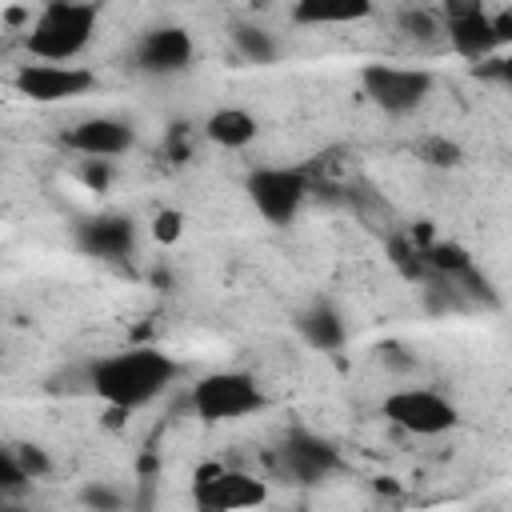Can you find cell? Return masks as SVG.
<instances>
[{
  "instance_id": "cell-21",
  "label": "cell",
  "mask_w": 512,
  "mask_h": 512,
  "mask_svg": "<svg viewBox=\"0 0 512 512\" xmlns=\"http://www.w3.org/2000/svg\"><path fill=\"white\" fill-rule=\"evenodd\" d=\"M12 452H16V460L24 464V472L32 476V484H36V480H48V476H52V468H56L44 444H32V440H20V444H12Z\"/></svg>"
},
{
  "instance_id": "cell-5",
  "label": "cell",
  "mask_w": 512,
  "mask_h": 512,
  "mask_svg": "<svg viewBox=\"0 0 512 512\" xmlns=\"http://www.w3.org/2000/svg\"><path fill=\"white\" fill-rule=\"evenodd\" d=\"M380 416L408 432V436H448L456 424H460V408L436 392V388H424V384H404V388H392L384 400H380Z\"/></svg>"
},
{
  "instance_id": "cell-24",
  "label": "cell",
  "mask_w": 512,
  "mask_h": 512,
  "mask_svg": "<svg viewBox=\"0 0 512 512\" xmlns=\"http://www.w3.org/2000/svg\"><path fill=\"white\" fill-rule=\"evenodd\" d=\"M152 232H156V240L172 244V240L184 232V216H180V212H172V208H164V212H156V220H152Z\"/></svg>"
},
{
  "instance_id": "cell-25",
  "label": "cell",
  "mask_w": 512,
  "mask_h": 512,
  "mask_svg": "<svg viewBox=\"0 0 512 512\" xmlns=\"http://www.w3.org/2000/svg\"><path fill=\"white\" fill-rule=\"evenodd\" d=\"M80 180L88 184V188H104L108 180H112V164L108 160H84V168H80Z\"/></svg>"
},
{
  "instance_id": "cell-14",
  "label": "cell",
  "mask_w": 512,
  "mask_h": 512,
  "mask_svg": "<svg viewBox=\"0 0 512 512\" xmlns=\"http://www.w3.org/2000/svg\"><path fill=\"white\" fill-rule=\"evenodd\" d=\"M292 328H296V336L312 352H324V356H336L348 344V320H344V312L332 300H320V296L308 300L304 308H296Z\"/></svg>"
},
{
  "instance_id": "cell-16",
  "label": "cell",
  "mask_w": 512,
  "mask_h": 512,
  "mask_svg": "<svg viewBox=\"0 0 512 512\" xmlns=\"http://www.w3.org/2000/svg\"><path fill=\"white\" fill-rule=\"evenodd\" d=\"M292 24H308V28H332V24H356L372 16L368 0H300L292 4Z\"/></svg>"
},
{
  "instance_id": "cell-6",
  "label": "cell",
  "mask_w": 512,
  "mask_h": 512,
  "mask_svg": "<svg viewBox=\"0 0 512 512\" xmlns=\"http://www.w3.org/2000/svg\"><path fill=\"white\" fill-rule=\"evenodd\" d=\"M436 76L416 64H384L372 60L360 68V92L388 116H412L432 96Z\"/></svg>"
},
{
  "instance_id": "cell-18",
  "label": "cell",
  "mask_w": 512,
  "mask_h": 512,
  "mask_svg": "<svg viewBox=\"0 0 512 512\" xmlns=\"http://www.w3.org/2000/svg\"><path fill=\"white\" fill-rule=\"evenodd\" d=\"M80 504L84 512H128V492L112 480H88L80 488Z\"/></svg>"
},
{
  "instance_id": "cell-20",
  "label": "cell",
  "mask_w": 512,
  "mask_h": 512,
  "mask_svg": "<svg viewBox=\"0 0 512 512\" xmlns=\"http://www.w3.org/2000/svg\"><path fill=\"white\" fill-rule=\"evenodd\" d=\"M32 488V476L24 472V464L16 460V452H12V444L0 452V496L4 500H16L20 492H28Z\"/></svg>"
},
{
  "instance_id": "cell-7",
  "label": "cell",
  "mask_w": 512,
  "mask_h": 512,
  "mask_svg": "<svg viewBox=\"0 0 512 512\" xmlns=\"http://www.w3.org/2000/svg\"><path fill=\"white\" fill-rule=\"evenodd\" d=\"M268 500V484L244 468L204 464L192 480V508L196 512H248Z\"/></svg>"
},
{
  "instance_id": "cell-4",
  "label": "cell",
  "mask_w": 512,
  "mask_h": 512,
  "mask_svg": "<svg viewBox=\"0 0 512 512\" xmlns=\"http://www.w3.org/2000/svg\"><path fill=\"white\" fill-rule=\"evenodd\" d=\"M244 196L256 208V216L272 228H288L300 208L312 196V176L308 168H288V164H256L244 176Z\"/></svg>"
},
{
  "instance_id": "cell-8",
  "label": "cell",
  "mask_w": 512,
  "mask_h": 512,
  "mask_svg": "<svg viewBox=\"0 0 512 512\" xmlns=\"http://www.w3.org/2000/svg\"><path fill=\"white\" fill-rule=\"evenodd\" d=\"M276 468L284 480L308 488V484H324L328 476H336L344 468V456L328 436L308 432V428H292L276 448Z\"/></svg>"
},
{
  "instance_id": "cell-11",
  "label": "cell",
  "mask_w": 512,
  "mask_h": 512,
  "mask_svg": "<svg viewBox=\"0 0 512 512\" xmlns=\"http://www.w3.org/2000/svg\"><path fill=\"white\" fill-rule=\"evenodd\" d=\"M12 88L20 96H28L32 104H64V100H76V96L92 92L96 88V72H88L80 64H40V60H28V64L16 68Z\"/></svg>"
},
{
  "instance_id": "cell-19",
  "label": "cell",
  "mask_w": 512,
  "mask_h": 512,
  "mask_svg": "<svg viewBox=\"0 0 512 512\" xmlns=\"http://www.w3.org/2000/svg\"><path fill=\"white\" fill-rule=\"evenodd\" d=\"M416 160L428 168H460L464 164V148L448 136H420L416 140Z\"/></svg>"
},
{
  "instance_id": "cell-17",
  "label": "cell",
  "mask_w": 512,
  "mask_h": 512,
  "mask_svg": "<svg viewBox=\"0 0 512 512\" xmlns=\"http://www.w3.org/2000/svg\"><path fill=\"white\" fill-rule=\"evenodd\" d=\"M228 40H232L236 56H240L244 64H256V68L276 64V60L284 56L280 36H276L272 28H264V24H256V20H236V24L228 28Z\"/></svg>"
},
{
  "instance_id": "cell-23",
  "label": "cell",
  "mask_w": 512,
  "mask_h": 512,
  "mask_svg": "<svg viewBox=\"0 0 512 512\" xmlns=\"http://www.w3.org/2000/svg\"><path fill=\"white\" fill-rule=\"evenodd\" d=\"M400 28H404L408 36H420V40L444 32L440 16H436V12H424V8H404V12H400Z\"/></svg>"
},
{
  "instance_id": "cell-13",
  "label": "cell",
  "mask_w": 512,
  "mask_h": 512,
  "mask_svg": "<svg viewBox=\"0 0 512 512\" xmlns=\"http://www.w3.org/2000/svg\"><path fill=\"white\" fill-rule=\"evenodd\" d=\"M76 248L92 260L120 264L136 252V220L120 212H96L76 224Z\"/></svg>"
},
{
  "instance_id": "cell-15",
  "label": "cell",
  "mask_w": 512,
  "mask_h": 512,
  "mask_svg": "<svg viewBox=\"0 0 512 512\" xmlns=\"http://www.w3.org/2000/svg\"><path fill=\"white\" fill-rule=\"evenodd\" d=\"M200 132H204L208 144H216L224 152H244L248 144H256L260 120L248 108H240V104H224V108L208 112V120L200 124Z\"/></svg>"
},
{
  "instance_id": "cell-22",
  "label": "cell",
  "mask_w": 512,
  "mask_h": 512,
  "mask_svg": "<svg viewBox=\"0 0 512 512\" xmlns=\"http://www.w3.org/2000/svg\"><path fill=\"white\" fill-rule=\"evenodd\" d=\"M468 72H472L476 80H488V84H500V88L512 92V48H508V52H496V56L484 60V64H472Z\"/></svg>"
},
{
  "instance_id": "cell-26",
  "label": "cell",
  "mask_w": 512,
  "mask_h": 512,
  "mask_svg": "<svg viewBox=\"0 0 512 512\" xmlns=\"http://www.w3.org/2000/svg\"><path fill=\"white\" fill-rule=\"evenodd\" d=\"M492 24H496V36H500V48L508 52L512 48V4L508 8H496L492 12Z\"/></svg>"
},
{
  "instance_id": "cell-9",
  "label": "cell",
  "mask_w": 512,
  "mask_h": 512,
  "mask_svg": "<svg viewBox=\"0 0 512 512\" xmlns=\"http://www.w3.org/2000/svg\"><path fill=\"white\" fill-rule=\"evenodd\" d=\"M440 24H444L448 48L460 60H468V68L492 60L496 52H504L500 48V36H496V24H492V12L484 4H476V0H452V4H444Z\"/></svg>"
},
{
  "instance_id": "cell-3",
  "label": "cell",
  "mask_w": 512,
  "mask_h": 512,
  "mask_svg": "<svg viewBox=\"0 0 512 512\" xmlns=\"http://www.w3.org/2000/svg\"><path fill=\"white\" fill-rule=\"evenodd\" d=\"M268 404L260 380L244 368H216L204 372L200 380H192L188 388V408L196 420L204 424H232L244 416H256Z\"/></svg>"
},
{
  "instance_id": "cell-27",
  "label": "cell",
  "mask_w": 512,
  "mask_h": 512,
  "mask_svg": "<svg viewBox=\"0 0 512 512\" xmlns=\"http://www.w3.org/2000/svg\"><path fill=\"white\" fill-rule=\"evenodd\" d=\"M376 352H380V364H388V368H400V372L412 368V356H400V352H404L400 344H380Z\"/></svg>"
},
{
  "instance_id": "cell-2",
  "label": "cell",
  "mask_w": 512,
  "mask_h": 512,
  "mask_svg": "<svg viewBox=\"0 0 512 512\" xmlns=\"http://www.w3.org/2000/svg\"><path fill=\"white\" fill-rule=\"evenodd\" d=\"M96 24H100L96 4L52 0L32 12V20L24 28V48L40 64H76V56L92 44Z\"/></svg>"
},
{
  "instance_id": "cell-12",
  "label": "cell",
  "mask_w": 512,
  "mask_h": 512,
  "mask_svg": "<svg viewBox=\"0 0 512 512\" xmlns=\"http://www.w3.org/2000/svg\"><path fill=\"white\" fill-rule=\"evenodd\" d=\"M136 144V128L120 116H88V120H76L68 132H64V148L84 156V160H116L124 152H132Z\"/></svg>"
},
{
  "instance_id": "cell-28",
  "label": "cell",
  "mask_w": 512,
  "mask_h": 512,
  "mask_svg": "<svg viewBox=\"0 0 512 512\" xmlns=\"http://www.w3.org/2000/svg\"><path fill=\"white\" fill-rule=\"evenodd\" d=\"M0 512H28V508H24V504H16V500H4V504H0Z\"/></svg>"
},
{
  "instance_id": "cell-1",
  "label": "cell",
  "mask_w": 512,
  "mask_h": 512,
  "mask_svg": "<svg viewBox=\"0 0 512 512\" xmlns=\"http://www.w3.org/2000/svg\"><path fill=\"white\" fill-rule=\"evenodd\" d=\"M180 376V360H172L156 344L120 348L112 356H100L84 368V388L104 400L112 412H136L160 400Z\"/></svg>"
},
{
  "instance_id": "cell-10",
  "label": "cell",
  "mask_w": 512,
  "mask_h": 512,
  "mask_svg": "<svg viewBox=\"0 0 512 512\" xmlns=\"http://www.w3.org/2000/svg\"><path fill=\"white\" fill-rule=\"evenodd\" d=\"M196 60V40L184 24H152L132 44V64L144 76H180Z\"/></svg>"
}]
</instances>
